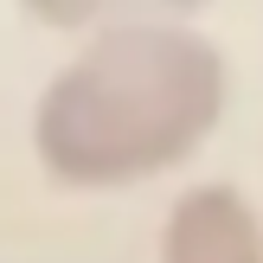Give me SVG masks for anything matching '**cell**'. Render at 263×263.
I'll use <instances>...</instances> for the list:
<instances>
[{"label":"cell","instance_id":"3957f363","mask_svg":"<svg viewBox=\"0 0 263 263\" xmlns=\"http://www.w3.org/2000/svg\"><path fill=\"white\" fill-rule=\"evenodd\" d=\"M20 7L58 32H109V26H148V20H193L205 0H20Z\"/></svg>","mask_w":263,"mask_h":263},{"label":"cell","instance_id":"7a4b0ae2","mask_svg":"<svg viewBox=\"0 0 263 263\" xmlns=\"http://www.w3.org/2000/svg\"><path fill=\"white\" fill-rule=\"evenodd\" d=\"M161 263H263V212L225 180L186 186L167 205Z\"/></svg>","mask_w":263,"mask_h":263},{"label":"cell","instance_id":"6da1fadb","mask_svg":"<svg viewBox=\"0 0 263 263\" xmlns=\"http://www.w3.org/2000/svg\"><path fill=\"white\" fill-rule=\"evenodd\" d=\"M231 103V64L193 20H148L90 32V45L45 84L32 148L58 186L116 193L186 167Z\"/></svg>","mask_w":263,"mask_h":263}]
</instances>
